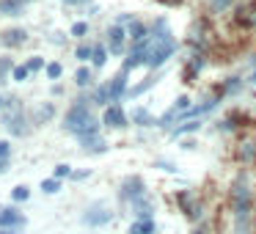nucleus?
<instances>
[{"label": "nucleus", "mask_w": 256, "mask_h": 234, "mask_svg": "<svg viewBox=\"0 0 256 234\" xmlns=\"http://www.w3.org/2000/svg\"><path fill=\"white\" fill-rule=\"evenodd\" d=\"M64 127H66L69 132H74L78 138H86V135L100 132V122H96L94 113L88 110L86 100H78V102L72 105V110H69L66 118H64Z\"/></svg>", "instance_id": "obj_1"}, {"label": "nucleus", "mask_w": 256, "mask_h": 234, "mask_svg": "<svg viewBox=\"0 0 256 234\" xmlns=\"http://www.w3.org/2000/svg\"><path fill=\"white\" fill-rule=\"evenodd\" d=\"M152 39H154V36H152ZM176 47H179V44H176V39H174L171 34L154 39V42H152V50H149V61H146V66H149V69H160L162 64L168 61V58H174Z\"/></svg>", "instance_id": "obj_2"}, {"label": "nucleus", "mask_w": 256, "mask_h": 234, "mask_svg": "<svg viewBox=\"0 0 256 234\" xmlns=\"http://www.w3.org/2000/svg\"><path fill=\"white\" fill-rule=\"evenodd\" d=\"M176 201H179V206H182V212H184V218H188V220H198L201 218V212H204V206H201V201H196V196L190 193H179L176 196Z\"/></svg>", "instance_id": "obj_3"}, {"label": "nucleus", "mask_w": 256, "mask_h": 234, "mask_svg": "<svg viewBox=\"0 0 256 234\" xmlns=\"http://www.w3.org/2000/svg\"><path fill=\"white\" fill-rule=\"evenodd\" d=\"M234 25L237 28H256V3H248V6H240L234 12Z\"/></svg>", "instance_id": "obj_4"}, {"label": "nucleus", "mask_w": 256, "mask_h": 234, "mask_svg": "<svg viewBox=\"0 0 256 234\" xmlns=\"http://www.w3.org/2000/svg\"><path fill=\"white\" fill-rule=\"evenodd\" d=\"M102 122H105V127H113V130H124L130 124V118H127V113L122 110L118 105H110L105 110V116H102Z\"/></svg>", "instance_id": "obj_5"}, {"label": "nucleus", "mask_w": 256, "mask_h": 234, "mask_svg": "<svg viewBox=\"0 0 256 234\" xmlns=\"http://www.w3.org/2000/svg\"><path fill=\"white\" fill-rule=\"evenodd\" d=\"M144 190H146V184H144V179H140V176H127V179H124V184H122V196L127 201L140 198Z\"/></svg>", "instance_id": "obj_6"}, {"label": "nucleus", "mask_w": 256, "mask_h": 234, "mask_svg": "<svg viewBox=\"0 0 256 234\" xmlns=\"http://www.w3.org/2000/svg\"><path fill=\"white\" fill-rule=\"evenodd\" d=\"M124 39H127V30H124V25H113V28L108 30L110 56H122V52H124Z\"/></svg>", "instance_id": "obj_7"}, {"label": "nucleus", "mask_w": 256, "mask_h": 234, "mask_svg": "<svg viewBox=\"0 0 256 234\" xmlns=\"http://www.w3.org/2000/svg\"><path fill=\"white\" fill-rule=\"evenodd\" d=\"M127 74H130V72H124V69H122V72H118L116 78L110 80V83H108V94H110V102L122 100V96L130 91V88H127Z\"/></svg>", "instance_id": "obj_8"}, {"label": "nucleus", "mask_w": 256, "mask_h": 234, "mask_svg": "<svg viewBox=\"0 0 256 234\" xmlns=\"http://www.w3.org/2000/svg\"><path fill=\"white\" fill-rule=\"evenodd\" d=\"M113 215L108 210H102V206H94L91 212H86L83 215V223H88V226H105V223H110Z\"/></svg>", "instance_id": "obj_9"}, {"label": "nucleus", "mask_w": 256, "mask_h": 234, "mask_svg": "<svg viewBox=\"0 0 256 234\" xmlns=\"http://www.w3.org/2000/svg\"><path fill=\"white\" fill-rule=\"evenodd\" d=\"M25 30L22 28H8V30H3V34H0V44L3 47H20L25 42Z\"/></svg>", "instance_id": "obj_10"}, {"label": "nucleus", "mask_w": 256, "mask_h": 234, "mask_svg": "<svg viewBox=\"0 0 256 234\" xmlns=\"http://www.w3.org/2000/svg\"><path fill=\"white\" fill-rule=\"evenodd\" d=\"M6 127L12 130L14 135H22L25 132V118H22V113H20V108H14V110L6 113Z\"/></svg>", "instance_id": "obj_11"}, {"label": "nucleus", "mask_w": 256, "mask_h": 234, "mask_svg": "<svg viewBox=\"0 0 256 234\" xmlns=\"http://www.w3.org/2000/svg\"><path fill=\"white\" fill-rule=\"evenodd\" d=\"M127 234H157V226H154V218H138V220L130 226Z\"/></svg>", "instance_id": "obj_12"}, {"label": "nucleus", "mask_w": 256, "mask_h": 234, "mask_svg": "<svg viewBox=\"0 0 256 234\" xmlns=\"http://www.w3.org/2000/svg\"><path fill=\"white\" fill-rule=\"evenodd\" d=\"M201 130V122L198 118H188V122H179V127L171 130L174 138H182V135H190V132H198Z\"/></svg>", "instance_id": "obj_13"}, {"label": "nucleus", "mask_w": 256, "mask_h": 234, "mask_svg": "<svg viewBox=\"0 0 256 234\" xmlns=\"http://www.w3.org/2000/svg\"><path fill=\"white\" fill-rule=\"evenodd\" d=\"M22 220V215H20L17 210H0V228H8V226H20Z\"/></svg>", "instance_id": "obj_14"}, {"label": "nucleus", "mask_w": 256, "mask_h": 234, "mask_svg": "<svg viewBox=\"0 0 256 234\" xmlns=\"http://www.w3.org/2000/svg\"><path fill=\"white\" fill-rule=\"evenodd\" d=\"M80 140H83V146H86V149H88V152H96V154L108 149V144L100 138V132H94V135H86V138H80Z\"/></svg>", "instance_id": "obj_15"}, {"label": "nucleus", "mask_w": 256, "mask_h": 234, "mask_svg": "<svg viewBox=\"0 0 256 234\" xmlns=\"http://www.w3.org/2000/svg\"><path fill=\"white\" fill-rule=\"evenodd\" d=\"M237 91H242V80L240 78H226L223 80V88L218 91V96H228V94H237Z\"/></svg>", "instance_id": "obj_16"}, {"label": "nucleus", "mask_w": 256, "mask_h": 234, "mask_svg": "<svg viewBox=\"0 0 256 234\" xmlns=\"http://www.w3.org/2000/svg\"><path fill=\"white\" fill-rule=\"evenodd\" d=\"M132 124H138V127H152L154 118H152V113L146 110V108H135L132 110Z\"/></svg>", "instance_id": "obj_17"}, {"label": "nucleus", "mask_w": 256, "mask_h": 234, "mask_svg": "<svg viewBox=\"0 0 256 234\" xmlns=\"http://www.w3.org/2000/svg\"><path fill=\"white\" fill-rule=\"evenodd\" d=\"M127 34H130V39H132V42H138V39H146V36H149V28H146L144 22H138V20H132Z\"/></svg>", "instance_id": "obj_18"}, {"label": "nucleus", "mask_w": 256, "mask_h": 234, "mask_svg": "<svg viewBox=\"0 0 256 234\" xmlns=\"http://www.w3.org/2000/svg\"><path fill=\"white\" fill-rule=\"evenodd\" d=\"M237 157H240L242 162H254V160H256V140H254V144L248 140V144L240 146V149H237Z\"/></svg>", "instance_id": "obj_19"}, {"label": "nucleus", "mask_w": 256, "mask_h": 234, "mask_svg": "<svg viewBox=\"0 0 256 234\" xmlns=\"http://www.w3.org/2000/svg\"><path fill=\"white\" fill-rule=\"evenodd\" d=\"M0 14H8V17L22 14V0H3L0 3Z\"/></svg>", "instance_id": "obj_20"}, {"label": "nucleus", "mask_w": 256, "mask_h": 234, "mask_svg": "<svg viewBox=\"0 0 256 234\" xmlns=\"http://www.w3.org/2000/svg\"><path fill=\"white\" fill-rule=\"evenodd\" d=\"M91 64H94L96 69H102V66L108 64V50H105L102 44H96V47H94V56H91Z\"/></svg>", "instance_id": "obj_21"}, {"label": "nucleus", "mask_w": 256, "mask_h": 234, "mask_svg": "<svg viewBox=\"0 0 256 234\" xmlns=\"http://www.w3.org/2000/svg\"><path fill=\"white\" fill-rule=\"evenodd\" d=\"M74 83H78L80 88H86V86H91V69L80 66L78 72H74Z\"/></svg>", "instance_id": "obj_22"}, {"label": "nucleus", "mask_w": 256, "mask_h": 234, "mask_svg": "<svg viewBox=\"0 0 256 234\" xmlns=\"http://www.w3.org/2000/svg\"><path fill=\"white\" fill-rule=\"evenodd\" d=\"M188 108H193V100H190L188 94H182V96H176V102H174V110L176 113H184Z\"/></svg>", "instance_id": "obj_23"}, {"label": "nucleus", "mask_w": 256, "mask_h": 234, "mask_svg": "<svg viewBox=\"0 0 256 234\" xmlns=\"http://www.w3.org/2000/svg\"><path fill=\"white\" fill-rule=\"evenodd\" d=\"M154 83H157V80H154V78H149V80H146V83H140V86H135V88H130L127 94H130V96H140V94H144V91H149V88H152V86H154Z\"/></svg>", "instance_id": "obj_24"}, {"label": "nucleus", "mask_w": 256, "mask_h": 234, "mask_svg": "<svg viewBox=\"0 0 256 234\" xmlns=\"http://www.w3.org/2000/svg\"><path fill=\"white\" fill-rule=\"evenodd\" d=\"M94 102H96V105H108V102H110V94H108V86H100V88L94 91Z\"/></svg>", "instance_id": "obj_25"}, {"label": "nucleus", "mask_w": 256, "mask_h": 234, "mask_svg": "<svg viewBox=\"0 0 256 234\" xmlns=\"http://www.w3.org/2000/svg\"><path fill=\"white\" fill-rule=\"evenodd\" d=\"M42 190H44V193H58V190H61V179H44V182H42Z\"/></svg>", "instance_id": "obj_26"}, {"label": "nucleus", "mask_w": 256, "mask_h": 234, "mask_svg": "<svg viewBox=\"0 0 256 234\" xmlns=\"http://www.w3.org/2000/svg\"><path fill=\"white\" fill-rule=\"evenodd\" d=\"M74 56H78V61H91V56H94V47H91V44H80Z\"/></svg>", "instance_id": "obj_27"}, {"label": "nucleus", "mask_w": 256, "mask_h": 234, "mask_svg": "<svg viewBox=\"0 0 256 234\" xmlns=\"http://www.w3.org/2000/svg\"><path fill=\"white\" fill-rule=\"evenodd\" d=\"M61 74H64V66H61V64H58V61L47 64V78H50V80H58V78H61Z\"/></svg>", "instance_id": "obj_28"}, {"label": "nucleus", "mask_w": 256, "mask_h": 234, "mask_svg": "<svg viewBox=\"0 0 256 234\" xmlns=\"http://www.w3.org/2000/svg\"><path fill=\"white\" fill-rule=\"evenodd\" d=\"M28 72H30L28 66H14L12 69V78L17 80V83H22V80H28Z\"/></svg>", "instance_id": "obj_29"}, {"label": "nucleus", "mask_w": 256, "mask_h": 234, "mask_svg": "<svg viewBox=\"0 0 256 234\" xmlns=\"http://www.w3.org/2000/svg\"><path fill=\"white\" fill-rule=\"evenodd\" d=\"M232 3L234 0H210L212 12H226V8H232Z\"/></svg>", "instance_id": "obj_30"}, {"label": "nucleus", "mask_w": 256, "mask_h": 234, "mask_svg": "<svg viewBox=\"0 0 256 234\" xmlns=\"http://www.w3.org/2000/svg\"><path fill=\"white\" fill-rule=\"evenodd\" d=\"M12 196H14V201H25V198H28V196H30V190L25 188V184H17Z\"/></svg>", "instance_id": "obj_31"}, {"label": "nucleus", "mask_w": 256, "mask_h": 234, "mask_svg": "<svg viewBox=\"0 0 256 234\" xmlns=\"http://www.w3.org/2000/svg\"><path fill=\"white\" fill-rule=\"evenodd\" d=\"M56 179H64V176H72V168L66 166V162H61V166H56V174H52Z\"/></svg>", "instance_id": "obj_32"}, {"label": "nucleus", "mask_w": 256, "mask_h": 234, "mask_svg": "<svg viewBox=\"0 0 256 234\" xmlns=\"http://www.w3.org/2000/svg\"><path fill=\"white\" fill-rule=\"evenodd\" d=\"M86 34H88V25L86 22H74L72 25V36H86Z\"/></svg>", "instance_id": "obj_33"}, {"label": "nucleus", "mask_w": 256, "mask_h": 234, "mask_svg": "<svg viewBox=\"0 0 256 234\" xmlns=\"http://www.w3.org/2000/svg\"><path fill=\"white\" fill-rule=\"evenodd\" d=\"M157 168H160V171H168V174H176V166L168 162V160H157Z\"/></svg>", "instance_id": "obj_34"}, {"label": "nucleus", "mask_w": 256, "mask_h": 234, "mask_svg": "<svg viewBox=\"0 0 256 234\" xmlns=\"http://www.w3.org/2000/svg\"><path fill=\"white\" fill-rule=\"evenodd\" d=\"M42 66H44V61H42L39 56H34V58H30V64H28V69H30V72H39Z\"/></svg>", "instance_id": "obj_35"}, {"label": "nucleus", "mask_w": 256, "mask_h": 234, "mask_svg": "<svg viewBox=\"0 0 256 234\" xmlns=\"http://www.w3.org/2000/svg\"><path fill=\"white\" fill-rule=\"evenodd\" d=\"M8 69H14V66H12V61H6V58H3V61H0V80L6 78V72H8Z\"/></svg>", "instance_id": "obj_36"}, {"label": "nucleus", "mask_w": 256, "mask_h": 234, "mask_svg": "<svg viewBox=\"0 0 256 234\" xmlns=\"http://www.w3.org/2000/svg\"><path fill=\"white\" fill-rule=\"evenodd\" d=\"M8 140H0V157H3V160H8Z\"/></svg>", "instance_id": "obj_37"}, {"label": "nucleus", "mask_w": 256, "mask_h": 234, "mask_svg": "<svg viewBox=\"0 0 256 234\" xmlns=\"http://www.w3.org/2000/svg\"><path fill=\"white\" fill-rule=\"evenodd\" d=\"M182 149L184 152H193L196 149V140H182Z\"/></svg>", "instance_id": "obj_38"}, {"label": "nucleus", "mask_w": 256, "mask_h": 234, "mask_svg": "<svg viewBox=\"0 0 256 234\" xmlns=\"http://www.w3.org/2000/svg\"><path fill=\"white\" fill-rule=\"evenodd\" d=\"M74 179H88V171H78V174H72Z\"/></svg>", "instance_id": "obj_39"}, {"label": "nucleus", "mask_w": 256, "mask_h": 234, "mask_svg": "<svg viewBox=\"0 0 256 234\" xmlns=\"http://www.w3.org/2000/svg\"><path fill=\"white\" fill-rule=\"evenodd\" d=\"M160 3H168V6H179L182 0H160Z\"/></svg>", "instance_id": "obj_40"}, {"label": "nucleus", "mask_w": 256, "mask_h": 234, "mask_svg": "<svg viewBox=\"0 0 256 234\" xmlns=\"http://www.w3.org/2000/svg\"><path fill=\"white\" fill-rule=\"evenodd\" d=\"M6 166H8V160H3V157H0V171H6Z\"/></svg>", "instance_id": "obj_41"}, {"label": "nucleus", "mask_w": 256, "mask_h": 234, "mask_svg": "<svg viewBox=\"0 0 256 234\" xmlns=\"http://www.w3.org/2000/svg\"><path fill=\"white\" fill-rule=\"evenodd\" d=\"M193 234H206V232H204V226H198V228H196Z\"/></svg>", "instance_id": "obj_42"}, {"label": "nucleus", "mask_w": 256, "mask_h": 234, "mask_svg": "<svg viewBox=\"0 0 256 234\" xmlns=\"http://www.w3.org/2000/svg\"><path fill=\"white\" fill-rule=\"evenodd\" d=\"M250 83H254V86H256V69H254V74H250Z\"/></svg>", "instance_id": "obj_43"}, {"label": "nucleus", "mask_w": 256, "mask_h": 234, "mask_svg": "<svg viewBox=\"0 0 256 234\" xmlns=\"http://www.w3.org/2000/svg\"><path fill=\"white\" fill-rule=\"evenodd\" d=\"M0 234H12V232H3V228H0Z\"/></svg>", "instance_id": "obj_44"}, {"label": "nucleus", "mask_w": 256, "mask_h": 234, "mask_svg": "<svg viewBox=\"0 0 256 234\" xmlns=\"http://www.w3.org/2000/svg\"><path fill=\"white\" fill-rule=\"evenodd\" d=\"M0 108H3V100H0Z\"/></svg>", "instance_id": "obj_45"}, {"label": "nucleus", "mask_w": 256, "mask_h": 234, "mask_svg": "<svg viewBox=\"0 0 256 234\" xmlns=\"http://www.w3.org/2000/svg\"><path fill=\"white\" fill-rule=\"evenodd\" d=\"M78 3H83V0H78Z\"/></svg>", "instance_id": "obj_46"}]
</instances>
